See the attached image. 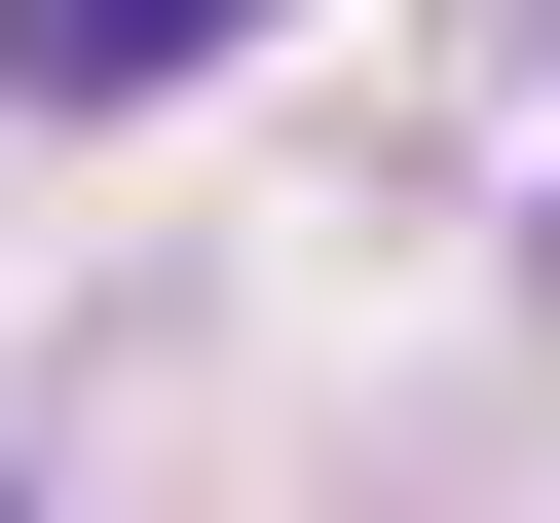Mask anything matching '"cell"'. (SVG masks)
Returning <instances> with one entry per match:
<instances>
[{
  "label": "cell",
  "mask_w": 560,
  "mask_h": 523,
  "mask_svg": "<svg viewBox=\"0 0 560 523\" xmlns=\"http://www.w3.org/2000/svg\"><path fill=\"white\" fill-rule=\"evenodd\" d=\"M261 38V0H0V75H38V113H150V75H224Z\"/></svg>",
  "instance_id": "cell-1"
}]
</instances>
